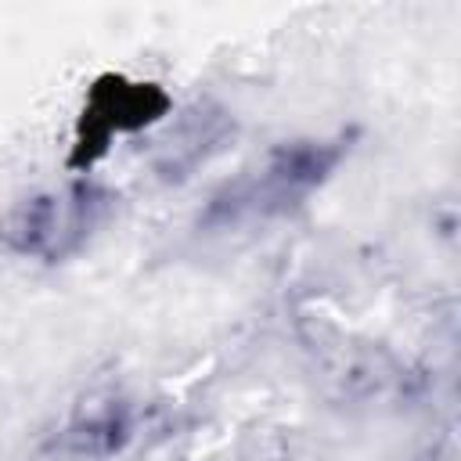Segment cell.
<instances>
[{"instance_id":"1","label":"cell","mask_w":461,"mask_h":461,"mask_svg":"<svg viewBox=\"0 0 461 461\" xmlns=\"http://www.w3.org/2000/svg\"><path fill=\"white\" fill-rule=\"evenodd\" d=\"M357 133H313L292 137L263 151L252 166L220 184L198 212L202 230H245L299 212L349 158Z\"/></svg>"},{"instance_id":"2","label":"cell","mask_w":461,"mask_h":461,"mask_svg":"<svg viewBox=\"0 0 461 461\" xmlns=\"http://www.w3.org/2000/svg\"><path fill=\"white\" fill-rule=\"evenodd\" d=\"M115 212V191L94 176L36 191L0 216V252L58 267L79 256Z\"/></svg>"},{"instance_id":"3","label":"cell","mask_w":461,"mask_h":461,"mask_svg":"<svg viewBox=\"0 0 461 461\" xmlns=\"http://www.w3.org/2000/svg\"><path fill=\"white\" fill-rule=\"evenodd\" d=\"M166 112H169V97L155 83H130L122 76L97 79L83 112H79L68 166L79 169V173L90 169L104 155V148L115 133L140 130V126L162 119Z\"/></svg>"},{"instance_id":"4","label":"cell","mask_w":461,"mask_h":461,"mask_svg":"<svg viewBox=\"0 0 461 461\" xmlns=\"http://www.w3.org/2000/svg\"><path fill=\"white\" fill-rule=\"evenodd\" d=\"M230 137H234V119L223 108L198 101L169 122L155 151V173L162 180H184L198 166H205Z\"/></svg>"},{"instance_id":"5","label":"cell","mask_w":461,"mask_h":461,"mask_svg":"<svg viewBox=\"0 0 461 461\" xmlns=\"http://www.w3.org/2000/svg\"><path fill=\"white\" fill-rule=\"evenodd\" d=\"M133 439V411L119 396L83 403L54 436L50 450L68 461H108Z\"/></svg>"}]
</instances>
